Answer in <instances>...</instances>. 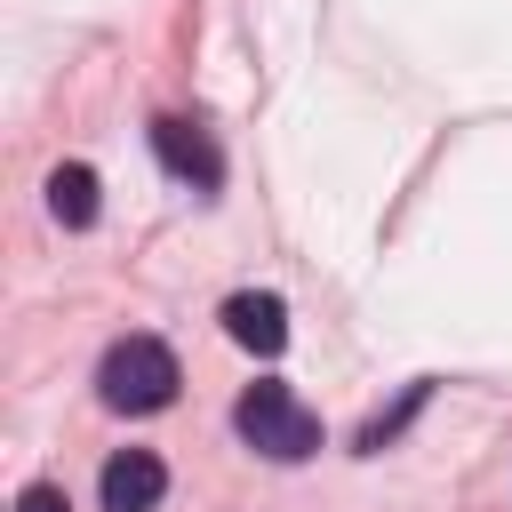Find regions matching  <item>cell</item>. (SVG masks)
<instances>
[{
	"label": "cell",
	"mask_w": 512,
	"mask_h": 512,
	"mask_svg": "<svg viewBox=\"0 0 512 512\" xmlns=\"http://www.w3.org/2000/svg\"><path fill=\"white\" fill-rule=\"evenodd\" d=\"M168 496V464L152 448H120L104 464V512H152Z\"/></svg>",
	"instance_id": "277c9868"
},
{
	"label": "cell",
	"mask_w": 512,
	"mask_h": 512,
	"mask_svg": "<svg viewBox=\"0 0 512 512\" xmlns=\"http://www.w3.org/2000/svg\"><path fill=\"white\" fill-rule=\"evenodd\" d=\"M424 400H432V384H408V392H400V408H384V416H376V424L360 432V456H384V448L400 440V424H408V416H416Z\"/></svg>",
	"instance_id": "52a82bcc"
},
{
	"label": "cell",
	"mask_w": 512,
	"mask_h": 512,
	"mask_svg": "<svg viewBox=\"0 0 512 512\" xmlns=\"http://www.w3.org/2000/svg\"><path fill=\"white\" fill-rule=\"evenodd\" d=\"M232 424H240V440H248L256 456H272V464H304V456L320 448V416H312L288 384H248L240 408H232Z\"/></svg>",
	"instance_id": "7a4b0ae2"
},
{
	"label": "cell",
	"mask_w": 512,
	"mask_h": 512,
	"mask_svg": "<svg viewBox=\"0 0 512 512\" xmlns=\"http://www.w3.org/2000/svg\"><path fill=\"white\" fill-rule=\"evenodd\" d=\"M16 512H72V504H64V488H48V480H40V488H24V496H16Z\"/></svg>",
	"instance_id": "ba28073f"
},
{
	"label": "cell",
	"mask_w": 512,
	"mask_h": 512,
	"mask_svg": "<svg viewBox=\"0 0 512 512\" xmlns=\"http://www.w3.org/2000/svg\"><path fill=\"white\" fill-rule=\"evenodd\" d=\"M152 152H160L168 176H184L192 192H216V184H224V160H216L208 128H192V120H152Z\"/></svg>",
	"instance_id": "3957f363"
},
{
	"label": "cell",
	"mask_w": 512,
	"mask_h": 512,
	"mask_svg": "<svg viewBox=\"0 0 512 512\" xmlns=\"http://www.w3.org/2000/svg\"><path fill=\"white\" fill-rule=\"evenodd\" d=\"M224 328H232V344H248V352L272 360L288 344V304L272 288H240V296H224Z\"/></svg>",
	"instance_id": "5b68a950"
},
{
	"label": "cell",
	"mask_w": 512,
	"mask_h": 512,
	"mask_svg": "<svg viewBox=\"0 0 512 512\" xmlns=\"http://www.w3.org/2000/svg\"><path fill=\"white\" fill-rule=\"evenodd\" d=\"M176 352L160 344V336H120L112 352H104V368H96V392H104V408H128V416H152V408H168L176 400Z\"/></svg>",
	"instance_id": "6da1fadb"
},
{
	"label": "cell",
	"mask_w": 512,
	"mask_h": 512,
	"mask_svg": "<svg viewBox=\"0 0 512 512\" xmlns=\"http://www.w3.org/2000/svg\"><path fill=\"white\" fill-rule=\"evenodd\" d=\"M96 192H104V184H96V168L64 160V168L48 176V216H56V224H72V232H80V224H96Z\"/></svg>",
	"instance_id": "8992f818"
}]
</instances>
